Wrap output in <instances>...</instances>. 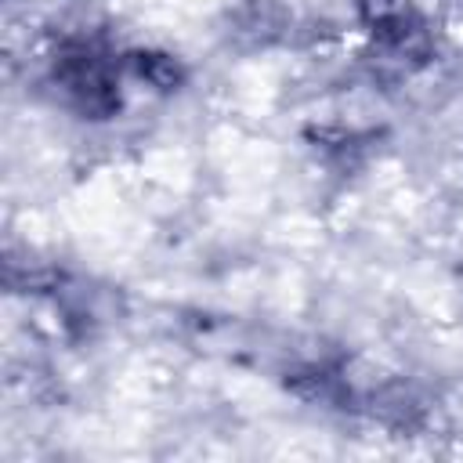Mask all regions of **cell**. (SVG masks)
Masks as SVG:
<instances>
[{
	"label": "cell",
	"mask_w": 463,
	"mask_h": 463,
	"mask_svg": "<svg viewBox=\"0 0 463 463\" xmlns=\"http://www.w3.org/2000/svg\"><path fill=\"white\" fill-rule=\"evenodd\" d=\"M127 65H130V72H134L137 80H145L148 87H156V90H163V94L181 90L184 80H188L184 65H181L174 54H166V51H130V54H127Z\"/></svg>",
	"instance_id": "cell-3"
},
{
	"label": "cell",
	"mask_w": 463,
	"mask_h": 463,
	"mask_svg": "<svg viewBox=\"0 0 463 463\" xmlns=\"http://www.w3.org/2000/svg\"><path fill=\"white\" fill-rule=\"evenodd\" d=\"M362 25L394 54H412L423 40V25L409 0H354Z\"/></svg>",
	"instance_id": "cell-2"
},
{
	"label": "cell",
	"mask_w": 463,
	"mask_h": 463,
	"mask_svg": "<svg viewBox=\"0 0 463 463\" xmlns=\"http://www.w3.org/2000/svg\"><path fill=\"white\" fill-rule=\"evenodd\" d=\"M51 76H54L58 94L80 119H94V123L112 119L123 105L119 72L109 61V54L98 51L94 43L69 40L65 47H58L51 61Z\"/></svg>",
	"instance_id": "cell-1"
}]
</instances>
